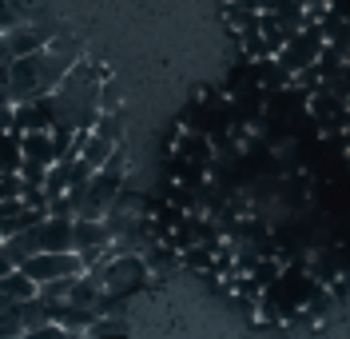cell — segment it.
Instances as JSON below:
<instances>
[{"mask_svg":"<svg viewBox=\"0 0 350 339\" xmlns=\"http://www.w3.org/2000/svg\"><path fill=\"white\" fill-rule=\"evenodd\" d=\"M0 60H4V64H12V45H8V36H4V32H0Z\"/></svg>","mask_w":350,"mask_h":339,"instance_id":"13","label":"cell"},{"mask_svg":"<svg viewBox=\"0 0 350 339\" xmlns=\"http://www.w3.org/2000/svg\"><path fill=\"white\" fill-rule=\"evenodd\" d=\"M0 136H4V128H0Z\"/></svg>","mask_w":350,"mask_h":339,"instance_id":"15","label":"cell"},{"mask_svg":"<svg viewBox=\"0 0 350 339\" xmlns=\"http://www.w3.org/2000/svg\"><path fill=\"white\" fill-rule=\"evenodd\" d=\"M36 284L44 279H60V275H80L84 271V260H80V251H36V255H28L21 264Z\"/></svg>","mask_w":350,"mask_h":339,"instance_id":"3","label":"cell"},{"mask_svg":"<svg viewBox=\"0 0 350 339\" xmlns=\"http://www.w3.org/2000/svg\"><path fill=\"white\" fill-rule=\"evenodd\" d=\"M96 132L108 136L111 144H124V108H120V112H100V120H96Z\"/></svg>","mask_w":350,"mask_h":339,"instance_id":"9","label":"cell"},{"mask_svg":"<svg viewBox=\"0 0 350 339\" xmlns=\"http://www.w3.org/2000/svg\"><path fill=\"white\" fill-rule=\"evenodd\" d=\"M327 88H330V92H338V96H347V100H350V60H347L342 68H334V72L327 76Z\"/></svg>","mask_w":350,"mask_h":339,"instance_id":"11","label":"cell"},{"mask_svg":"<svg viewBox=\"0 0 350 339\" xmlns=\"http://www.w3.org/2000/svg\"><path fill=\"white\" fill-rule=\"evenodd\" d=\"M4 248H8V255L16 260V268H21L28 255H36L40 248V236H36V227H24V231H12V236H4Z\"/></svg>","mask_w":350,"mask_h":339,"instance_id":"6","label":"cell"},{"mask_svg":"<svg viewBox=\"0 0 350 339\" xmlns=\"http://www.w3.org/2000/svg\"><path fill=\"white\" fill-rule=\"evenodd\" d=\"M36 288H40V284H36L24 268L8 271V275H0V303H21V299H32Z\"/></svg>","mask_w":350,"mask_h":339,"instance_id":"5","label":"cell"},{"mask_svg":"<svg viewBox=\"0 0 350 339\" xmlns=\"http://www.w3.org/2000/svg\"><path fill=\"white\" fill-rule=\"evenodd\" d=\"M8 84H12V64L0 60V88H8Z\"/></svg>","mask_w":350,"mask_h":339,"instance_id":"14","label":"cell"},{"mask_svg":"<svg viewBox=\"0 0 350 339\" xmlns=\"http://www.w3.org/2000/svg\"><path fill=\"white\" fill-rule=\"evenodd\" d=\"M100 108H104V112H120V108H124V92H120V84L108 80V76H104V84H100Z\"/></svg>","mask_w":350,"mask_h":339,"instance_id":"10","label":"cell"},{"mask_svg":"<svg viewBox=\"0 0 350 339\" xmlns=\"http://www.w3.org/2000/svg\"><path fill=\"white\" fill-rule=\"evenodd\" d=\"M36 236H40L44 251H76V220L44 216L40 224H36Z\"/></svg>","mask_w":350,"mask_h":339,"instance_id":"4","label":"cell"},{"mask_svg":"<svg viewBox=\"0 0 350 339\" xmlns=\"http://www.w3.org/2000/svg\"><path fill=\"white\" fill-rule=\"evenodd\" d=\"M323 48H327V36H323V28L314 21V24H303L299 32H291V40H286L275 56H279V64H283L286 72H299V68H306V64H319Z\"/></svg>","mask_w":350,"mask_h":339,"instance_id":"2","label":"cell"},{"mask_svg":"<svg viewBox=\"0 0 350 339\" xmlns=\"http://www.w3.org/2000/svg\"><path fill=\"white\" fill-rule=\"evenodd\" d=\"M72 284H76V275H60V279H44L36 295L40 299H52V303H64L68 295H72Z\"/></svg>","mask_w":350,"mask_h":339,"instance_id":"8","label":"cell"},{"mask_svg":"<svg viewBox=\"0 0 350 339\" xmlns=\"http://www.w3.org/2000/svg\"><path fill=\"white\" fill-rule=\"evenodd\" d=\"M8 271H16V260L8 255V248H4V240H0V275H8Z\"/></svg>","mask_w":350,"mask_h":339,"instance_id":"12","label":"cell"},{"mask_svg":"<svg viewBox=\"0 0 350 339\" xmlns=\"http://www.w3.org/2000/svg\"><path fill=\"white\" fill-rule=\"evenodd\" d=\"M0 168L4 172H21L24 168V132H16V128H8L0 136Z\"/></svg>","mask_w":350,"mask_h":339,"instance_id":"7","label":"cell"},{"mask_svg":"<svg viewBox=\"0 0 350 339\" xmlns=\"http://www.w3.org/2000/svg\"><path fill=\"white\" fill-rule=\"evenodd\" d=\"M92 271L104 279V292H108V295H124V299H131L139 288H148V284H152V268H148L144 251L111 255V260H104V264H92Z\"/></svg>","mask_w":350,"mask_h":339,"instance_id":"1","label":"cell"}]
</instances>
